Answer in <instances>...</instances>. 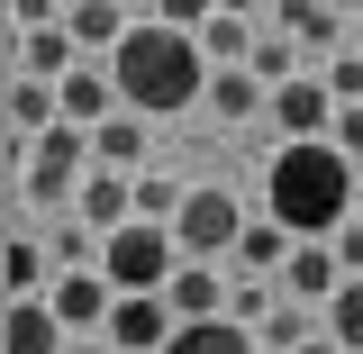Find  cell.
<instances>
[{"instance_id": "83f0119b", "label": "cell", "mask_w": 363, "mask_h": 354, "mask_svg": "<svg viewBox=\"0 0 363 354\" xmlns=\"http://www.w3.org/2000/svg\"><path fill=\"white\" fill-rule=\"evenodd\" d=\"M227 18H272V0H218Z\"/></svg>"}, {"instance_id": "484cf974", "label": "cell", "mask_w": 363, "mask_h": 354, "mask_svg": "<svg viewBox=\"0 0 363 354\" xmlns=\"http://www.w3.org/2000/svg\"><path fill=\"white\" fill-rule=\"evenodd\" d=\"M155 9H164V28H182V37H200L218 18V0H155Z\"/></svg>"}, {"instance_id": "7a4b0ae2", "label": "cell", "mask_w": 363, "mask_h": 354, "mask_svg": "<svg viewBox=\"0 0 363 354\" xmlns=\"http://www.w3.org/2000/svg\"><path fill=\"white\" fill-rule=\"evenodd\" d=\"M109 73H118V109H136L145 128L173 118V109H191V100H209V55H200V37H182L164 18H136V37L109 55Z\"/></svg>"}, {"instance_id": "52a82bcc", "label": "cell", "mask_w": 363, "mask_h": 354, "mask_svg": "<svg viewBox=\"0 0 363 354\" xmlns=\"http://www.w3.org/2000/svg\"><path fill=\"white\" fill-rule=\"evenodd\" d=\"M45 300H55V318H64L73 336H109V309H118V282H109V272L91 264V272H64V282H55Z\"/></svg>"}, {"instance_id": "9a60e30c", "label": "cell", "mask_w": 363, "mask_h": 354, "mask_svg": "<svg viewBox=\"0 0 363 354\" xmlns=\"http://www.w3.org/2000/svg\"><path fill=\"white\" fill-rule=\"evenodd\" d=\"M291 255H300V236H291L281 219H255V227H245V245H236V272H245V282H281Z\"/></svg>"}, {"instance_id": "d4e9b609", "label": "cell", "mask_w": 363, "mask_h": 354, "mask_svg": "<svg viewBox=\"0 0 363 354\" xmlns=\"http://www.w3.org/2000/svg\"><path fill=\"white\" fill-rule=\"evenodd\" d=\"M327 91H336L345 109H363V55H354V45H345V55L327 64Z\"/></svg>"}, {"instance_id": "4fadbf2b", "label": "cell", "mask_w": 363, "mask_h": 354, "mask_svg": "<svg viewBox=\"0 0 363 354\" xmlns=\"http://www.w3.org/2000/svg\"><path fill=\"white\" fill-rule=\"evenodd\" d=\"M0 354H73V327L55 318V300H9V336Z\"/></svg>"}, {"instance_id": "1f68e13d", "label": "cell", "mask_w": 363, "mask_h": 354, "mask_svg": "<svg viewBox=\"0 0 363 354\" xmlns=\"http://www.w3.org/2000/svg\"><path fill=\"white\" fill-rule=\"evenodd\" d=\"M354 219H363V191H354Z\"/></svg>"}, {"instance_id": "cb8c5ba5", "label": "cell", "mask_w": 363, "mask_h": 354, "mask_svg": "<svg viewBox=\"0 0 363 354\" xmlns=\"http://www.w3.org/2000/svg\"><path fill=\"white\" fill-rule=\"evenodd\" d=\"M37 28H64V0H9V37H37Z\"/></svg>"}, {"instance_id": "4dcf8cb0", "label": "cell", "mask_w": 363, "mask_h": 354, "mask_svg": "<svg viewBox=\"0 0 363 354\" xmlns=\"http://www.w3.org/2000/svg\"><path fill=\"white\" fill-rule=\"evenodd\" d=\"M336 9H345V18H363V0H336Z\"/></svg>"}, {"instance_id": "5b68a950", "label": "cell", "mask_w": 363, "mask_h": 354, "mask_svg": "<svg viewBox=\"0 0 363 354\" xmlns=\"http://www.w3.org/2000/svg\"><path fill=\"white\" fill-rule=\"evenodd\" d=\"M336 118H345V100L327 91V73H300V82L272 91V128H281V145H318V136H336Z\"/></svg>"}, {"instance_id": "ba28073f", "label": "cell", "mask_w": 363, "mask_h": 354, "mask_svg": "<svg viewBox=\"0 0 363 354\" xmlns=\"http://www.w3.org/2000/svg\"><path fill=\"white\" fill-rule=\"evenodd\" d=\"M73 200H82V227H91V236H118V227H136V173H109V164H91Z\"/></svg>"}, {"instance_id": "4316f807", "label": "cell", "mask_w": 363, "mask_h": 354, "mask_svg": "<svg viewBox=\"0 0 363 354\" xmlns=\"http://www.w3.org/2000/svg\"><path fill=\"white\" fill-rule=\"evenodd\" d=\"M336 155H345V164H363V109H345V118H336Z\"/></svg>"}, {"instance_id": "7402d4cb", "label": "cell", "mask_w": 363, "mask_h": 354, "mask_svg": "<svg viewBox=\"0 0 363 354\" xmlns=\"http://www.w3.org/2000/svg\"><path fill=\"white\" fill-rule=\"evenodd\" d=\"M327 336H336L345 354H363V282H345V291L327 300Z\"/></svg>"}, {"instance_id": "7c38bea8", "label": "cell", "mask_w": 363, "mask_h": 354, "mask_svg": "<svg viewBox=\"0 0 363 354\" xmlns=\"http://www.w3.org/2000/svg\"><path fill=\"white\" fill-rule=\"evenodd\" d=\"M164 309H173L182 327H209V318H227V282H218V264H182L173 282H164Z\"/></svg>"}, {"instance_id": "ffe728a7", "label": "cell", "mask_w": 363, "mask_h": 354, "mask_svg": "<svg viewBox=\"0 0 363 354\" xmlns=\"http://www.w3.org/2000/svg\"><path fill=\"white\" fill-rule=\"evenodd\" d=\"M264 336L255 327H236V318H209V327H173V345L164 354H255Z\"/></svg>"}, {"instance_id": "2e32d148", "label": "cell", "mask_w": 363, "mask_h": 354, "mask_svg": "<svg viewBox=\"0 0 363 354\" xmlns=\"http://www.w3.org/2000/svg\"><path fill=\"white\" fill-rule=\"evenodd\" d=\"M0 282H9V300H45L64 272H55V255H45L37 236H9V264H0Z\"/></svg>"}, {"instance_id": "277c9868", "label": "cell", "mask_w": 363, "mask_h": 354, "mask_svg": "<svg viewBox=\"0 0 363 354\" xmlns=\"http://www.w3.org/2000/svg\"><path fill=\"white\" fill-rule=\"evenodd\" d=\"M100 272H109V282H118V291H164V282H173L182 272V245H173V227H118V236H109V245H100Z\"/></svg>"}, {"instance_id": "44dd1931", "label": "cell", "mask_w": 363, "mask_h": 354, "mask_svg": "<svg viewBox=\"0 0 363 354\" xmlns=\"http://www.w3.org/2000/svg\"><path fill=\"white\" fill-rule=\"evenodd\" d=\"M245 73H255V82H300V73H309V64H300V45L281 37V28H264V37H255V64H245Z\"/></svg>"}, {"instance_id": "ac0fdd59", "label": "cell", "mask_w": 363, "mask_h": 354, "mask_svg": "<svg viewBox=\"0 0 363 354\" xmlns=\"http://www.w3.org/2000/svg\"><path fill=\"white\" fill-rule=\"evenodd\" d=\"M209 109H218L227 128H245V118H272V82H255V73H209Z\"/></svg>"}, {"instance_id": "30bf717a", "label": "cell", "mask_w": 363, "mask_h": 354, "mask_svg": "<svg viewBox=\"0 0 363 354\" xmlns=\"http://www.w3.org/2000/svg\"><path fill=\"white\" fill-rule=\"evenodd\" d=\"M281 291H291V309H327V300L345 291V264H336V245H300V255L281 264Z\"/></svg>"}, {"instance_id": "8992f818", "label": "cell", "mask_w": 363, "mask_h": 354, "mask_svg": "<svg viewBox=\"0 0 363 354\" xmlns=\"http://www.w3.org/2000/svg\"><path fill=\"white\" fill-rule=\"evenodd\" d=\"M182 318L164 309V291H118V309H109V345L118 354H164L173 345Z\"/></svg>"}, {"instance_id": "f1b7e54d", "label": "cell", "mask_w": 363, "mask_h": 354, "mask_svg": "<svg viewBox=\"0 0 363 354\" xmlns=\"http://www.w3.org/2000/svg\"><path fill=\"white\" fill-rule=\"evenodd\" d=\"M73 354H118V345H109V336H73Z\"/></svg>"}, {"instance_id": "603a6c76", "label": "cell", "mask_w": 363, "mask_h": 354, "mask_svg": "<svg viewBox=\"0 0 363 354\" xmlns=\"http://www.w3.org/2000/svg\"><path fill=\"white\" fill-rule=\"evenodd\" d=\"M255 336H264L272 354H300V345H318V336H309V309H272L264 327H255Z\"/></svg>"}, {"instance_id": "d6986e66", "label": "cell", "mask_w": 363, "mask_h": 354, "mask_svg": "<svg viewBox=\"0 0 363 354\" xmlns=\"http://www.w3.org/2000/svg\"><path fill=\"white\" fill-rule=\"evenodd\" d=\"M91 164H109V173H136V164H145V118H136V109H118L109 128H91Z\"/></svg>"}, {"instance_id": "5bb4252c", "label": "cell", "mask_w": 363, "mask_h": 354, "mask_svg": "<svg viewBox=\"0 0 363 354\" xmlns=\"http://www.w3.org/2000/svg\"><path fill=\"white\" fill-rule=\"evenodd\" d=\"M73 64H82L73 28H37V37H9V73H28V82H64Z\"/></svg>"}, {"instance_id": "f546056e", "label": "cell", "mask_w": 363, "mask_h": 354, "mask_svg": "<svg viewBox=\"0 0 363 354\" xmlns=\"http://www.w3.org/2000/svg\"><path fill=\"white\" fill-rule=\"evenodd\" d=\"M300 354H345V345H336V336H318V345H300Z\"/></svg>"}, {"instance_id": "3957f363", "label": "cell", "mask_w": 363, "mask_h": 354, "mask_svg": "<svg viewBox=\"0 0 363 354\" xmlns=\"http://www.w3.org/2000/svg\"><path fill=\"white\" fill-rule=\"evenodd\" d=\"M245 209H236V191H191L182 200V219H173V245H182V264H227L236 245H245Z\"/></svg>"}, {"instance_id": "e0dca14e", "label": "cell", "mask_w": 363, "mask_h": 354, "mask_svg": "<svg viewBox=\"0 0 363 354\" xmlns=\"http://www.w3.org/2000/svg\"><path fill=\"white\" fill-rule=\"evenodd\" d=\"M255 37H264V28H255V18H209V28H200V55H209V73H245V64H255Z\"/></svg>"}, {"instance_id": "8fae6325", "label": "cell", "mask_w": 363, "mask_h": 354, "mask_svg": "<svg viewBox=\"0 0 363 354\" xmlns=\"http://www.w3.org/2000/svg\"><path fill=\"white\" fill-rule=\"evenodd\" d=\"M64 28H73V45H82L91 64H100V55H118V45L136 37L128 0H73V9H64Z\"/></svg>"}, {"instance_id": "9c48e42d", "label": "cell", "mask_w": 363, "mask_h": 354, "mask_svg": "<svg viewBox=\"0 0 363 354\" xmlns=\"http://www.w3.org/2000/svg\"><path fill=\"white\" fill-rule=\"evenodd\" d=\"M64 118H73V128H109V118H118V73H109V64H73V73H64Z\"/></svg>"}, {"instance_id": "d6a6232c", "label": "cell", "mask_w": 363, "mask_h": 354, "mask_svg": "<svg viewBox=\"0 0 363 354\" xmlns=\"http://www.w3.org/2000/svg\"><path fill=\"white\" fill-rule=\"evenodd\" d=\"M64 9H73V0H64Z\"/></svg>"}, {"instance_id": "6da1fadb", "label": "cell", "mask_w": 363, "mask_h": 354, "mask_svg": "<svg viewBox=\"0 0 363 354\" xmlns=\"http://www.w3.org/2000/svg\"><path fill=\"white\" fill-rule=\"evenodd\" d=\"M354 191H363V164L336 155V136L281 145L272 173H264V219H281L300 245H327L336 227H354Z\"/></svg>"}]
</instances>
